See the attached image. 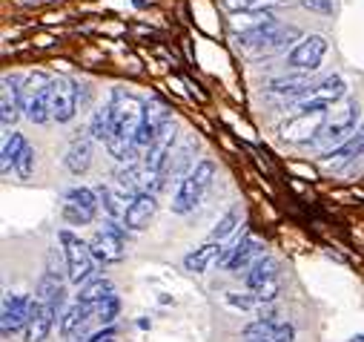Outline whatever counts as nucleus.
Segmentation results:
<instances>
[{
	"mask_svg": "<svg viewBox=\"0 0 364 342\" xmlns=\"http://www.w3.org/2000/svg\"><path fill=\"white\" fill-rule=\"evenodd\" d=\"M60 244H63V262H66V279L72 285H86L92 282V274H95V256L89 250V244L83 239H77L75 233L69 230H60L58 233Z\"/></svg>",
	"mask_w": 364,
	"mask_h": 342,
	"instance_id": "nucleus-5",
	"label": "nucleus"
},
{
	"mask_svg": "<svg viewBox=\"0 0 364 342\" xmlns=\"http://www.w3.org/2000/svg\"><path fill=\"white\" fill-rule=\"evenodd\" d=\"M347 342H364V333H355V336H350Z\"/></svg>",
	"mask_w": 364,
	"mask_h": 342,
	"instance_id": "nucleus-39",
	"label": "nucleus"
},
{
	"mask_svg": "<svg viewBox=\"0 0 364 342\" xmlns=\"http://www.w3.org/2000/svg\"><path fill=\"white\" fill-rule=\"evenodd\" d=\"M227 302H230V305H235V308H241V311H250V308H255V305H258L255 294H244V296H238V294H227Z\"/></svg>",
	"mask_w": 364,
	"mask_h": 342,
	"instance_id": "nucleus-37",
	"label": "nucleus"
},
{
	"mask_svg": "<svg viewBox=\"0 0 364 342\" xmlns=\"http://www.w3.org/2000/svg\"><path fill=\"white\" fill-rule=\"evenodd\" d=\"M118 314H121V299H118V294H112L109 299H104V302L95 308V316H98L101 325H112V322L118 319Z\"/></svg>",
	"mask_w": 364,
	"mask_h": 342,
	"instance_id": "nucleus-33",
	"label": "nucleus"
},
{
	"mask_svg": "<svg viewBox=\"0 0 364 342\" xmlns=\"http://www.w3.org/2000/svg\"><path fill=\"white\" fill-rule=\"evenodd\" d=\"M238 224H241V213H238V207H230V210L215 222V227H213V233H210V242H224V239H230Z\"/></svg>",
	"mask_w": 364,
	"mask_h": 342,
	"instance_id": "nucleus-30",
	"label": "nucleus"
},
{
	"mask_svg": "<svg viewBox=\"0 0 364 342\" xmlns=\"http://www.w3.org/2000/svg\"><path fill=\"white\" fill-rule=\"evenodd\" d=\"M109 110H112V130L107 138V150L118 161H135V152H138L135 133H138V124L144 115V101L118 90L109 101Z\"/></svg>",
	"mask_w": 364,
	"mask_h": 342,
	"instance_id": "nucleus-1",
	"label": "nucleus"
},
{
	"mask_svg": "<svg viewBox=\"0 0 364 342\" xmlns=\"http://www.w3.org/2000/svg\"><path fill=\"white\" fill-rule=\"evenodd\" d=\"M109 130H112V110H109V104H104V107H98L92 113V118H89V135H92L95 141L107 144Z\"/></svg>",
	"mask_w": 364,
	"mask_h": 342,
	"instance_id": "nucleus-29",
	"label": "nucleus"
},
{
	"mask_svg": "<svg viewBox=\"0 0 364 342\" xmlns=\"http://www.w3.org/2000/svg\"><path fill=\"white\" fill-rule=\"evenodd\" d=\"M307 90H310L307 78H276L269 83V93H279V95H299Z\"/></svg>",
	"mask_w": 364,
	"mask_h": 342,
	"instance_id": "nucleus-31",
	"label": "nucleus"
},
{
	"mask_svg": "<svg viewBox=\"0 0 364 342\" xmlns=\"http://www.w3.org/2000/svg\"><path fill=\"white\" fill-rule=\"evenodd\" d=\"M23 150H26V138L21 133H6L4 150H0V167H4V173H9V170L18 164V158H21Z\"/></svg>",
	"mask_w": 364,
	"mask_h": 342,
	"instance_id": "nucleus-28",
	"label": "nucleus"
},
{
	"mask_svg": "<svg viewBox=\"0 0 364 342\" xmlns=\"http://www.w3.org/2000/svg\"><path fill=\"white\" fill-rule=\"evenodd\" d=\"M49 87H52V78L43 72H35L23 81V113L32 124H46L52 121L49 113Z\"/></svg>",
	"mask_w": 364,
	"mask_h": 342,
	"instance_id": "nucleus-7",
	"label": "nucleus"
},
{
	"mask_svg": "<svg viewBox=\"0 0 364 342\" xmlns=\"http://www.w3.org/2000/svg\"><path fill=\"white\" fill-rule=\"evenodd\" d=\"M115 336V331L112 328H107V331H98V333H92V336H89L86 342H109Z\"/></svg>",
	"mask_w": 364,
	"mask_h": 342,
	"instance_id": "nucleus-38",
	"label": "nucleus"
},
{
	"mask_svg": "<svg viewBox=\"0 0 364 342\" xmlns=\"http://www.w3.org/2000/svg\"><path fill=\"white\" fill-rule=\"evenodd\" d=\"M155 210H158V199H155V193L141 190V193H135V196L129 199L127 213H124L121 222H124L127 230H144V227L152 222Z\"/></svg>",
	"mask_w": 364,
	"mask_h": 342,
	"instance_id": "nucleus-17",
	"label": "nucleus"
},
{
	"mask_svg": "<svg viewBox=\"0 0 364 342\" xmlns=\"http://www.w3.org/2000/svg\"><path fill=\"white\" fill-rule=\"evenodd\" d=\"M175 138H178V135H175V127L166 124V127L158 133V138L144 150L141 167L146 170V173H152V176H164V173H166V167H169V161H172Z\"/></svg>",
	"mask_w": 364,
	"mask_h": 342,
	"instance_id": "nucleus-12",
	"label": "nucleus"
},
{
	"mask_svg": "<svg viewBox=\"0 0 364 342\" xmlns=\"http://www.w3.org/2000/svg\"><path fill=\"white\" fill-rule=\"evenodd\" d=\"M324 124H327V107L301 101L299 113L279 127V135L290 144H313L318 138V133L324 130Z\"/></svg>",
	"mask_w": 364,
	"mask_h": 342,
	"instance_id": "nucleus-4",
	"label": "nucleus"
},
{
	"mask_svg": "<svg viewBox=\"0 0 364 342\" xmlns=\"http://www.w3.org/2000/svg\"><path fill=\"white\" fill-rule=\"evenodd\" d=\"M224 4H227V9H232V12H244V15H261L264 9L276 6L279 0H224Z\"/></svg>",
	"mask_w": 364,
	"mask_h": 342,
	"instance_id": "nucleus-32",
	"label": "nucleus"
},
{
	"mask_svg": "<svg viewBox=\"0 0 364 342\" xmlns=\"http://www.w3.org/2000/svg\"><path fill=\"white\" fill-rule=\"evenodd\" d=\"M166 124H169L166 107H164L158 98L144 101V115H141V124H138V133H135V147H138V150H146V147L158 138V133H161Z\"/></svg>",
	"mask_w": 364,
	"mask_h": 342,
	"instance_id": "nucleus-13",
	"label": "nucleus"
},
{
	"mask_svg": "<svg viewBox=\"0 0 364 342\" xmlns=\"http://www.w3.org/2000/svg\"><path fill=\"white\" fill-rule=\"evenodd\" d=\"M299 4L316 15H333V0H299Z\"/></svg>",
	"mask_w": 364,
	"mask_h": 342,
	"instance_id": "nucleus-36",
	"label": "nucleus"
},
{
	"mask_svg": "<svg viewBox=\"0 0 364 342\" xmlns=\"http://www.w3.org/2000/svg\"><path fill=\"white\" fill-rule=\"evenodd\" d=\"M115 294V285L109 282V279H92V282H86L80 291H77V296H75V302H83V305H92V308H98L104 299H109Z\"/></svg>",
	"mask_w": 364,
	"mask_h": 342,
	"instance_id": "nucleus-27",
	"label": "nucleus"
},
{
	"mask_svg": "<svg viewBox=\"0 0 364 342\" xmlns=\"http://www.w3.org/2000/svg\"><path fill=\"white\" fill-rule=\"evenodd\" d=\"M35 299H41L43 305H49V308H55V311L60 314V311H63V302H66V282H63V274L49 265L46 274L38 279V296H35Z\"/></svg>",
	"mask_w": 364,
	"mask_h": 342,
	"instance_id": "nucleus-21",
	"label": "nucleus"
},
{
	"mask_svg": "<svg viewBox=\"0 0 364 342\" xmlns=\"http://www.w3.org/2000/svg\"><path fill=\"white\" fill-rule=\"evenodd\" d=\"M296 331L290 322H276L272 316H261L244 328L247 342H293Z\"/></svg>",
	"mask_w": 364,
	"mask_h": 342,
	"instance_id": "nucleus-16",
	"label": "nucleus"
},
{
	"mask_svg": "<svg viewBox=\"0 0 364 342\" xmlns=\"http://www.w3.org/2000/svg\"><path fill=\"white\" fill-rule=\"evenodd\" d=\"M279 291H282V279H272L269 285H264L261 291H255V299H258V305H267V302H276Z\"/></svg>",
	"mask_w": 364,
	"mask_h": 342,
	"instance_id": "nucleus-35",
	"label": "nucleus"
},
{
	"mask_svg": "<svg viewBox=\"0 0 364 342\" xmlns=\"http://www.w3.org/2000/svg\"><path fill=\"white\" fill-rule=\"evenodd\" d=\"M98 193L92 187H69L63 193V219L72 227H83V224H92L98 216Z\"/></svg>",
	"mask_w": 364,
	"mask_h": 342,
	"instance_id": "nucleus-8",
	"label": "nucleus"
},
{
	"mask_svg": "<svg viewBox=\"0 0 364 342\" xmlns=\"http://www.w3.org/2000/svg\"><path fill=\"white\" fill-rule=\"evenodd\" d=\"M92 311H95L92 305L72 302V305L63 311V316H60V333H63L66 339L83 336V325H86V319H89V314H92Z\"/></svg>",
	"mask_w": 364,
	"mask_h": 342,
	"instance_id": "nucleus-26",
	"label": "nucleus"
},
{
	"mask_svg": "<svg viewBox=\"0 0 364 342\" xmlns=\"http://www.w3.org/2000/svg\"><path fill=\"white\" fill-rule=\"evenodd\" d=\"M327 58V41L321 35H304L287 55V66L296 72H316Z\"/></svg>",
	"mask_w": 364,
	"mask_h": 342,
	"instance_id": "nucleus-11",
	"label": "nucleus"
},
{
	"mask_svg": "<svg viewBox=\"0 0 364 342\" xmlns=\"http://www.w3.org/2000/svg\"><path fill=\"white\" fill-rule=\"evenodd\" d=\"M261 250H264L261 239H255V236H244L241 242H235V244L224 253L221 268H224V271H241V268L252 265L255 259H261Z\"/></svg>",
	"mask_w": 364,
	"mask_h": 342,
	"instance_id": "nucleus-20",
	"label": "nucleus"
},
{
	"mask_svg": "<svg viewBox=\"0 0 364 342\" xmlns=\"http://www.w3.org/2000/svg\"><path fill=\"white\" fill-rule=\"evenodd\" d=\"M55 316H58V311H55V308H49V305H43L41 299H35V302H32L29 325L23 328L26 342H43V339L49 336L52 325H55Z\"/></svg>",
	"mask_w": 364,
	"mask_h": 342,
	"instance_id": "nucleus-23",
	"label": "nucleus"
},
{
	"mask_svg": "<svg viewBox=\"0 0 364 342\" xmlns=\"http://www.w3.org/2000/svg\"><path fill=\"white\" fill-rule=\"evenodd\" d=\"M35 161H38V152H35V147L26 144V150L21 152V158H18V164H15V173H18L21 179H29V176L35 173Z\"/></svg>",
	"mask_w": 364,
	"mask_h": 342,
	"instance_id": "nucleus-34",
	"label": "nucleus"
},
{
	"mask_svg": "<svg viewBox=\"0 0 364 342\" xmlns=\"http://www.w3.org/2000/svg\"><path fill=\"white\" fill-rule=\"evenodd\" d=\"M92 135H75L63 152V167L69 170L72 176H83L89 173V167H92Z\"/></svg>",
	"mask_w": 364,
	"mask_h": 342,
	"instance_id": "nucleus-19",
	"label": "nucleus"
},
{
	"mask_svg": "<svg viewBox=\"0 0 364 342\" xmlns=\"http://www.w3.org/2000/svg\"><path fill=\"white\" fill-rule=\"evenodd\" d=\"M355 121H358V101L350 98V101H344V107L338 113H333V118H327V124L318 133V138L313 141V147L316 150H327V152L336 150V147H341L353 135Z\"/></svg>",
	"mask_w": 364,
	"mask_h": 342,
	"instance_id": "nucleus-6",
	"label": "nucleus"
},
{
	"mask_svg": "<svg viewBox=\"0 0 364 342\" xmlns=\"http://www.w3.org/2000/svg\"><path fill=\"white\" fill-rule=\"evenodd\" d=\"M77 104H80V87L72 81V78H52V87H49V113H52V121L58 124H69L77 113Z\"/></svg>",
	"mask_w": 364,
	"mask_h": 342,
	"instance_id": "nucleus-9",
	"label": "nucleus"
},
{
	"mask_svg": "<svg viewBox=\"0 0 364 342\" xmlns=\"http://www.w3.org/2000/svg\"><path fill=\"white\" fill-rule=\"evenodd\" d=\"M32 296H21V294H6L4 299V311H0V328H4V336L18 333L21 328L29 325L32 316Z\"/></svg>",
	"mask_w": 364,
	"mask_h": 342,
	"instance_id": "nucleus-14",
	"label": "nucleus"
},
{
	"mask_svg": "<svg viewBox=\"0 0 364 342\" xmlns=\"http://www.w3.org/2000/svg\"><path fill=\"white\" fill-rule=\"evenodd\" d=\"M224 247H221V242H207V244H201V247H196V250H190L187 256H184V268L190 271V274H207V268L210 265H221V259H224Z\"/></svg>",
	"mask_w": 364,
	"mask_h": 342,
	"instance_id": "nucleus-24",
	"label": "nucleus"
},
{
	"mask_svg": "<svg viewBox=\"0 0 364 342\" xmlns=\"http://www.w3.org/2000/svg\"><path fill=\"white\" fill-rule=\"evenodd\" d=\"M344 95H347L344 78H341V75H327L324 81H318L316 87H310V90L304 93V101H307V104H324V107H330V104L341 101Z\"/></svg>",
	"mask_w": 364,
	"mask_h": 342,
	"instance_id": "nucleus-22",
	"label": "nucleus"
},
{
	"mask_svg": "<svg viewBox=\"0 0 364 342\" xmlns=\"http://www.w3.org/2000/svg\"><path fill=\"white\" fill-rule=\"evenodd\" d=\"M23 81L21 75H4V93H0V121L12 127L23 113Z\"/></svg>",
	"mask_w": 364,
	"mask_h": 342,
	"instance_id": "nucleus-15",
	"label": "nucleus"
},
{
	"mask_svg": "<svg viewBox=\"0 0 364 342\" xmlns=\"http://www.w3.org/2000/svg\"><path fill=\"white\" fill-rule=\"evenodd\" d=\"M89 250H92L95 262L101 265H115L127 256V242H124V227L118 224H104V230H98L89 242Z\"/></svg>",
	"mask_w": 364,
	"mask_h": 342,
	"instance_id": "nucleus-10",
	"label": "nucleus"
},
{
	"mask_svg": "<svg viewBox=\"0 0 364 342\" xmlns=\"http://www.w3.org/2000/svg\"><path fill=\"white\" fill-rule=\"evenodd\" d=\"M213 179H215V164H213V161L204 158V161H198L196 167H190V173L184 176V182H181L178 190H175L172 213H178V216L193 213V210L204 202V196L210 193Z\"/></svg>",
	"mask_w": 364,
	"mask_h": 342,
	"instance_id": "nucleus-3",
	"label": "nucleus"
},
{
	"mask_svg": "<svg viewBox=\"0 0 364 342\" xmlns=\"http://www.w3.org/2000/svg\"><path fill=\"white\" fill-rule=\"evenodd\" d=\"M299 41H301V32L296 26H287V24L276 21L272 15H267L261 24H255L247 32L238 35V46L252 52V55L276 52V49H284L287 43H299Z\"/></svg>",
	"mask_w": 364,
	"mask_h": 342,
	"instance_id": "nucleus-2",
	"label": "nucleus"
},
{
	"mask_svg": "<svg viewBox=\"0 0 364 342\" xmlns=\"http://www.w3.org/2000/svg\"><path fill=\"white\" fill-rule=\"evenodd\" d=\"M361 155H364V124H361V127H358L341 147L324 152L321 158H324V164H327L330 170H347V167L355 164Z\"/></svg>",
	"mask_w": 364,
	"mask_h": 342,
	"instance_id": "nucleus-18",
	"label": "nucleus"
},
{
	"mask_svg": "<svg viewBox=\"0 0 364 342\" xmlns=\"http://www.w3.org/2000/svg\"><path fill=\"white\" fill-rule=\"evenodd\" d=\"M272 279H279V262L272 259V256H261V259H255V262L250 265L247 276H244V282H247V288H250L252 294L261 291L264 285H269Z\"/></svg>",
	"mask_w": 364,
	"mask_h": 342,
	"instance_id": "nucleus-25",
	"label": "nucleus"
}]
</instances>
